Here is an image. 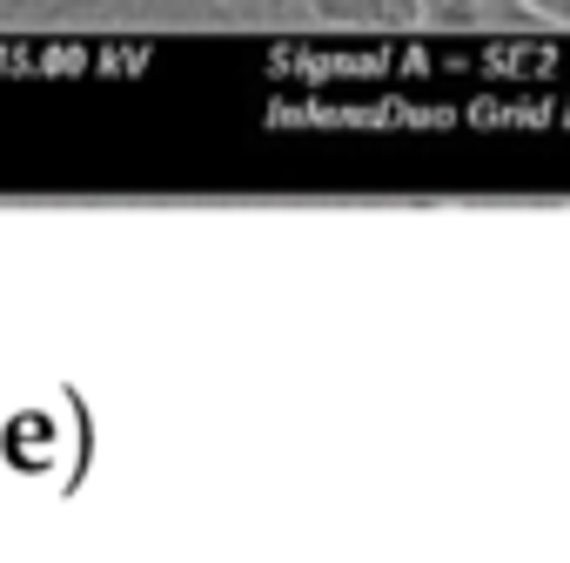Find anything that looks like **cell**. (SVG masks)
Segmentation results:
<instances>
[{"label": "cell", "instance_id": "obj_3", "mask_svg": "<svg viewBox=\"0 0 570 563\" xmlns=\"http://www.w3.org/2000/svg\"><path fill=\"white\" fill-rule=\"evenodd\" d=\"M463 21H490V28H543V14L530 0H450Z\"/></svg>", "mask_w": 570, "mask_h": 563}, {"label": "cell", "instance_id": "obj_2", "mask_svg": "<svg viewBox=\"0 0 570 563\" xmlns=\"http://www.w3.org/2000/svg\"><path fill=\"white\" fill-rule=\"evenodd\" d=\"M309 8L343 28H416L423 21V0H309Z\"/></svg>", "mask_w": 570, "mask_h": 563}, {"label": "cell", "instance_id": "obj_1", "mask_svg": "<svg viewBox=\"0 0 570 563\" xmlns=\"http://www.w3.org/2000/svg\"><path fill=\"white\" fill-rule=\"evenodd\" d=\"M88 456L95 416L68 383H0V496H68Z\"/></svg>", "mask_w": 570, "mask_h": 563}]
</instances>
